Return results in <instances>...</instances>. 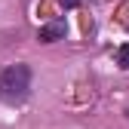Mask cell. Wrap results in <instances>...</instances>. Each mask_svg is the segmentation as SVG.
Returning <instances> with one entry per match:
<instances>
[{
	"label": "cell",
	"mask_w": 129,
	"mask_h": 129,
	"mask_svg": "<svg viewBox=\"0 0 129 129\" xmlns=\"http://www.w3.org/2000/svg\"><path fill=\"white\" fill-rule=\"evenodd\" d=\"M31 89V68L28 64H9L0 71V102L6 105H19L28 99Z\"/></svg>",
	"instance_id": "1"
},
{
	"label": "cell",
	"mask_w": 129,
	"mask_h": 129,
	"mask_svg": "<svg viewBox=\"0 0 129 129\" xmlns=\"http://www.w3.org/2000/svg\"><path fill=\"white\" fill-rule=\"evenodd\" d=\"M61 37H64V22H52V25L40 28V34H37L40 43H52V40H61Z\"/></svg>",
	"instance_id": "2"
},
{
	"label": "cell",
	"mask_w": 129,
	"mask_h": 129,
	"mask_svg": "<svg viewBox=\"0 0 129 129\" xmlns=\"http://www.w3.org/2000/svg\"><path fill=\"white\" fill-rule=\"evenodd\" d=\"M117 61H120V68H129V46H120L117 49Z\"/></svg>",
	"instance_id": "3"
},
{
	"label": "cell",
	"mask_w": 129,
	"mask_h": 129,
	"mask_svg": "<svg viewBox=\"0 0 129 129\" xmlns=\"http://www.w3.org/2000/svg\"><path fill=\"white\" fill-rule=\"evenodd\" d=\"M58 3H61V6H64V9H74V6H77V3H80V0H58Z\"/></svg>",
	"instance_id": "4"
}]
</instances>
